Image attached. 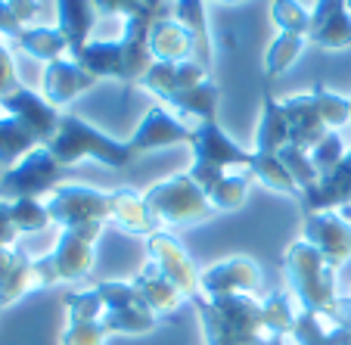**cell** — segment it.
Returning a JSON list of instances; mask_svg holds the SVG:
<instances>
[{
	"mask_svg": "<svg viewBox=\"0 0 351 345\" xmlns=\"http://www.w3.org/2000/svg\"><path fill=\"white\" fill-rule=\"evenodd\" d=\"M202 320L206 345H289L295 326L292 292L255 296H196L190 302Z\"/></svg>",
	"mask_w": 351,
	"mask_h": 345,
	"instance_id": "cell-1",
	"label": "cell"
},
{
	"mask_svg": "<svg viewBox=\"0 0 351 345\" xmlns=\"http://www.w3.org/2000/svg\"><path fill=\"white\" fill-rule=\"evenodd\" d=\"M286 280H289L292 296L298 299V308L308 314H317L320 320H336L339 296L336 292V267H330L324 261V255L305 239L289 243L283 255Z\"/></svg>",
	"mask_w": 351,
	"mask_h": 345,
	"instance_id": "cell-2",
	"label": "cell"
},
{
	"mask_svg": "<svg viewBox=\"0 0 351 345\" xmlns=\"http://www.w3.org/2000/svg\"><path fill=\"white\" fill-rule=\"evenodd\" d=\"M47 150L53 153V159L60 165L72 168L84 159H93L99 165L109 168H128L137 156L125 140L109 137L106 131L93 128L90 121L78 119V115H62L60 119V131L53 134V140L47 143Z\"/></svg>",
	"mask_w": 351,
	"mask_h": 345,
	"instance_id": "cell-3",
	"label": "cell"
},
{
	"mask_svg": "<svg viewBox=\"0 0 351 345\" xmlns=\"http://www.w3.org/2000/svg\"><path fill=\"white\" fill-rule=\"evenodd\" d=\"M143 200H146V206H149V212L156 215L162 230L202 224V221H212L215 215H218L215 206L208 202L206 190H202L186 171L162 178L159 184L143 190Z\"/></svg>",
	"mask_w": 351,
	"mask_h": 345,
	"instance_id": "cell-4",
	"label": "cell"
},
{
	"mask_svg": "<svg viewBox=\"0 0 351 345\" xmlns=\"http://www.w3.org/2000/svg\"><path fill=\"white\" fill-rule=\"evenodd\" d=\"M99 233L103 227H66L53 252L34 259V289L84 280L93 267V243Z\"/></svg>",
	"mask_w": 351,
	"mask_h": 345,
	"instance_id": "cell-5",
	"label": "cell"
},
{
	"mask_svg": "<svg viewBox=\"0 0 351 345\" xmlns=\"http://www.w3.org/2000/svg\"><path fill=\"white\" fill-rule=\"evenodd\" d=\"M190 150H193V165L186 174L202 190H208L221 174H227V168H252V150H243L218 121L193 125Z\"/></svg>",
	"mask_w": 351,
	"mask_h": 345,
	"instance_id": "cell-6",
	"label": "cell"
},
{
	"mask_svg": "<svg viewBox=\"0 0 351 345\" xmlns=\"http://www.w3.org/2000/svg\"><path fill=\"white\" fill-rule=\"evenodd\" d=\"M97 289L103 296L99 324H103L106 336H143V333H153L162 324L149 311V305L140 299V292L134 289V283L103 280V283H97Z\"/></svg>",
	"mask_w": 351,
	"mask_h": 345,
	"instance_id": "cell-7",
	"label": "cell"
},
{
	"mask_svg": "<svg viewBox=\"0 0 351 345\" xmlns=\"http://www.w3.org/2000/svg\"><path fill=\"white\" fill-rule=\"evenodd\" d=\"M69 171L72 168L60 165L47 146H38L28 156H22L13 168L0 174V200L3 202L38 200L40 193H53L66 180Z\"/></svg>",
	"mask_w": 351,
	"mask_h": 345,
	"instance_id": "cell-8",
	"label": "cell"
},
{
	"mask_svg": "<svg viewBox=\"0 0 351 345\" xmlns=\"http://www.w3.org/2000/svg\"><path fill=\"white\" fill-rule=\"evenodd\" d=\"M50 221L66 227H106L109 224V190L87 184H60L47 202Z\"/></svg>",
	"mask_w": 351,
	"mask_h": 345,
	"instance_id": "cell-9",
	"label": "cell"
},
{
	"mask_svg": "<svg viewBox=\"0 0 351 345\" xmlns=\"http://www.w3.org/2000/svg\"><path fill=\"white\" fill-rule=\"evenodd\" d=\"M146 259L171 280L174 289L184 296V302H193L196 296H202V286H199L202 274L193 265L184 243H180L171 230H159V233H153V237H146Z\"/></svg>",
	"mask_w": 351,
	"mask_h": 345,
	"instance_id": "cell-10",
	"label": "cell"
},
{
	"mask_svg": "<svg viewBox=\"0 0 351 345\" xmlns=\"http://www.w3.org/2000/svg\"><path fill=\"white\" fill-rule=\"evenodd\" d=\"M193 143V125H186L178 112H171L168 106H153L149 112L140 119V125L134 128L128 146L134 150V156L153 153V150H168V146H190Z\"/></svg>",
	"mask_w": 351,
	"mask_h": 345,
	"instance_id": "cell-11",
	"label": "cell"
},
{
	"mask_svg": "<svg viewBox=\"0 0 351 345\" xmlns=\"http://www.w3.org/2000/svg\"><path fill=\"white\" fill-rule=\"evenodd\" d=\"M302 239L311 243L336 271L351 259V224L342 212H305Z\"/></svg>",
	"mask_w": 351,
	"mask_h": 345,
	"instance_id": "cell-12",
	"label": "cell"
},
{
	"mask_svg": "<svg viewBox=\"0 0 351 345\" xmlns=\"http://www.w3.org/2000/svg\"><path fill=\"white\" fill-rule=\"evenodd\" d=\"M202 296H255L261 289V265L249 255H233V259L215 261L212 267L199 277Z\"/></svg>",
	"mask_w": 351,
	"mask_h": 345,
	"instance_id": "cell-13",
	"label": "cell"
},
{
	"mask_svg": "<svg viewBox=\"0 0 351 345\" xmlns=\"http://www.w3.org/2000/svg\"><path fill=\"white\" fill-rule=\"evenodd\" d=\"M0 109H7L10 115H16V119L38 137L40 146H47L53 140V134L60 131L62 115L56 112V106H50V103L44 100V93H34V91H28V87H19V91L0 97Z\"/></svg>",
	"mask_w": 351,
	"mask_h": 345,
	"instance_id": "cell-14",
	"label": "cell"
},
{
	"mask_svg": "<svg viewBox=\"0 0 351 345\" xmlns=\"http://www.w3.org/2000/svg\"><path fill=\"white\" fill-rule=\"evenodd\" d=\"M280 103H283L286 121H289V146H298V150L311 153L314 146L330 134V128H326L324 115H320V109H317L314 91L292 93V97H286V100H280Z\"/></svg>",
	"mask_w": 351,
	"mask_h": 345,
	"instance_id": "cell-15",
	"label": "cell"
},
{
	"mask_svg": "<svg viewBox=\"0 0 351 345\" xmlns=\"http://www.w3.org/2000/svg\"><path fill=\"white\" fill-rule=\"evenodd\" d=\"M109 221L121 233H131V237H153V233L162 230L156 215L146 206L143 193H137L134 187L109 190Z\"/></svg>",
	"mask_w": 351,
	"mask_h": 345,
	"instance_id": "cell-16",
	"label": "cell"
},
{
	"mask_svg": "<svg viewBox=\"0 0 351 345\" xmlns=\"http://www.w3.org/2000/svg\"><path fill=\"white\" fill-rule=\"evenodd\" d=\"M208 78V69L199 60H186V62H153L149 72L140 78V87H146L149 93L168 100L174 93L186 91L193 84H202Z\"/></svg>",
	"mask_w": 351,
	"mask_h": 345,
	"instance_id": "cell-17",
	"label": "cell"
},
{
	"mask_svg": "<svg viewBox=\"0 0 351 345\" xmlns=\"http://www.w3.org/2000/svg\"><path fill=\"white\" fill-rule=\"evenodd\" d=\"M131 283H134V289L140 292V299L149 305V311H153L162 324H165L168 318H174L178 308L184 305V296L174 289V283L149 259L143 261V267L137 271V277H134Z\"/></svg>",
	"mask_w": 351,
	"mask_h": 345,
	"instance_id": "cell-18",
	"label": "cell"
},
{
	"mask_svg": "<svg viewBox=\"0 0 351 345\" xmlns=\"http://www.w3.org/2000/svg\"><path fill=\"white\" fill-rule=\"evenodd\" d=\"M93 84H97V78L84 72L75 60H56L44 66V100L50 106H66L69 100L90 91Z\"/></svg>",
	"mask_w": 351,
	"mask_h": 345,
	"instance_id": "cell-19",
	"label": "cell"
},
{
	"mask_svg": "<svg viewBox=\"0 0 351 345\" xmlns=\"http://www.w3.org/2000/svg\"><path fill=\"white\" fill-rule=\"evenodd\" d=\"M342 206H351V150L326 178L317 180L314 190L302 193L305 212H336Z\"/></svg>",
	"mask_w": 351,
	"mask_h": 345,
	"instance_id": "cell-20",
	"label": "cell"
},
{
	"mask_svg": "<svg viewBox=\"0 0 351 345\" xmlns=\"http://www.w3.org/2000/svg\"><path fill=\"white\" fill-rule=\"evenodd\" d=\"M34 289V259L16 246H0V308H10Z\"/></svg>",
	"mask_w": 351,
	"mask_h": 345,
	"instance_id": "cell-21",
	"label": "cell"
},
{
	"mask_svg": "<svg viewBox=\"0 0 351 345\" xmlns=\"http://www.w3.org/2000/svg\"><path fill=\"white\" fill-rule=\"evenodd\" d=\"M286 143H289V121H286L283 103L274 97L271 84L265 81V93H261V119H258V134H255V150L252 153L277 156Z\"/></svg>",
	"mask_w": 351,
	"mask_h": 345,
	"instance_id": "cell-22",
	"label": "cell"
},
{
	"mask_svg": "<svg viewBox=\"0 0 351 345\" xmlns=\"http://www.w3.org/2000/svg\"><path fill=\"white\" fill-rule=\"evenodd\" d=\"M93 22H97L93 0H56V28L66 34L72 56H78L90 44Z\"/></svg>",
	"mask_w": 351,
	"mask_h": 345,
	"instance_id": "cell-23",
	"label": "cell"
},
{
	"mask_svg": "<svg viewBox=\"0 0 351 345\" xmlns=\"http://www.w3.org/2000/svg\"><path fill=\"white\" fill-rule=\"evenodd\" d=\"M149 53L156 62H186L196 53V40L180 22H174L171 16L153 25L149 34Z\"/></svg>",
	"mask_w": 351,
	"mask_h": 345,
	"instance_id": "cell-24",
	"label": "cell"
},
{
	"mask_svg": "<svg viewBox=\"0 0 351 345\" xmlns=\"http://www.w3.org/2000/svg\"><path fill=\"white\" fill-rule=\"evenodd\" d=\"M168 106L178 115H193L199 121H218V103H221V91L212 78H206L202 84H193L186 91L168 97Z\"/></svg>",
	"mask_w": 351,
	"mask_h": 345,
	"instance_id": "cell-25",
	"label": "cell"
},
{
	"mask_svg": "<svg viewBox=\"0 0 351 345\" xmlns=\"http://www.w3.org/2000/svg\"><path fill=\"white\" fill-rule=\"evenodd\" d=\"M171 19L180 22L196 40V56L202 66H212V32H208V16H206V0H174L171 3Z\"/></svg>",
	"mask_w": 351,
	"mask_h": 345,
	"instance_id": "cell-26",
	"label": "cell"
},
{
	"mask_svg": "<svg viewBox=\"0 0 351 345\" xmlns=\"http://www.w3.org/2000/svg\"><path fill=\"white\" fill-rule=\"evenodd\" d=\"M38 146H40L38 137L16 115H10L7 109H0V165L13 168L22 156H28Z\"/></svg>",
	"mask_w": 351,
	"mask_h": 345,
	"instance_id": "cell-27",
	"label": "cell"
},
{
	"mask_svg": "<svg viewBox=\"0 0 351 345\" xmlns=\"http://www.w3.org/2000/svg\"><path fill=\"white\" fill-rule=\"evenodd\" d=\"M289 345H351V326H330L317 314L298 311L295 326L289 333Z\"/></svg>",
	"mask_w": 351,
	"mask_h": 345,
	"instance_id": "cell-28",
	"label": "cell"
},
{
	"mask_svg": "<svg viewBox=\"0 0 351 345\" xmlns=\"http://www.w3.org/2000/svg\"><path fill=\"white\" fill-rule=\"evenodd\" d=\"M16 44H19L28 56H34V60H40V62H56V60H62V53H69V40L56 25L53 28L50 25L22 28Z\"/></svg>",
	"mask_w": 351,
	"mask_h": 345,
	"instance_id": "cell-29",
	"label": "cell"
},
{
	"mask_svg": "<svg viewBox=\"0 0 351 345\" xmlns=\"http://www.w3.org/2000/svg\"><path fill=\"white\" fill-rule=\"evenodd\" d=\"M305 44H308L305 34H292V32H280L277 38L267 44V50H265V78H267V84H271L274 78H280V75H286V69L302 56Z\"/></svg>",
	"mask_w": 351,
	"mask_h": 345,
	"instance_id": "cell-30",
	"label": "cell"
},
{
	"mask_svg": "<svg viewBox=\"0 0 351 345\" xmlns=\"http://www.w3.org/2000/svg\"><path fill=\"white\" fill-rule=\"evenodd\" d=\"M258 184H265L274 193H286V196H302L298 184L292 180V174L286 171V165L280 162V156H267V153H252V168H249Z\"/></svg>",
	"mask_w": 351,
	"mask_h": 345,
	"instance_id": "cell-31",
	"label": "cell"
},
{
	"mask_svg": "<svg viewBox=\"0 0 351 345\" xmlns=\"http://www.w3.org/2000/svg\"><path fill=\"white\" fill-rule=\"evenodd\" d=\"M249 184H252V174H221L206 190V196L215 212H237L249 200Z\"/></svg>",
	"mask_w": 351,
	"mask_h": 345,
	"instance_id": "cell-32",
	"label": "cell"
},
{
	"mask_svg": "<svg viewBox=\"0 0 351 345\" xmlns=\"http://www.w3.org/2000/svg\"><path fill=\"white\" fill-rule=\"evenodd\" d=\"M271 19L280 32L292 34H311V10H305L298 0H271Z\"/></svg>",
	"mask_w": 351,
	"mask_h": 345,
	"instance_id": "cell-33",
	"label": "cell"
},
{
	"mask_svg": "<svg viewBox=\"0 0 351 345\" xmlns=\"http://www.w3.org/2000/svg\"><path fill=\"white\" fill-rule=\"evenodd\" d=\"M10 215H13V224L19 233H40L44 227H50V212H47V202L40 200H16L10 202Z\"/></svg>",
	"mask_w": 351,
	"mask_h": 345,
	"instance_id": "cell-34",
	"label": "cell"
},
{
	"mask_svg": "<svg viewBox=\"0 0 351 345\" xmlns=\"http://www.w3.org/2000/svg\"><path fill=\"white\" fill-rule=\"evenodd\" d=\"M277 156H280V162L286 165V171L292 174V180L298 184V190H302V193H308V190H314V187H317L320 174L314 171L311 156H308L305 150H298V146H289V143H286Z\"/></svg>",
	"mask_w": 351,
	"mask_h": 345,
	"instance_id": "cell-35",
	"label": "cell"
},
{
	"mask_svg": "<svg viewBox=\"0 0 351 345\" xmlns=\"http://www.w3.org/2000/svg\"><path fill=\"white\" fill-rule=\"evenodd\" d=\"M314 97H317V109L320 115H324L326 128L330 131H339V128H345L351 121V100H345V97H339V93L326 91L324 84H314L311 87Z\"/></svg>",
	"mask_w": 351,
	"mask_h": 345,
	"instance_id": "cell-36",
	"label": "cell"
},
{
	"mask_svg": "<svg viewBox=\"0 0 351 345\" xmlns=\"http://www.w3.org/2000/svg\"><path fill=\"white\" fill-rule=\"evenodd\" d=\"M60 345H106V330L99 318H69Z\"/></svg>",
	"mask_w": 351,
	"mask_h": 345,
	"instance_id": "cell-37",
	"label": "cell"
},
{
	"mask_svg": "<svg viewBox=\"0 0 351 345\" xmlns=\"http://www.w3.org/2000/svg\"><path fill=\"white\" fill-rule=\"evenodd\" d=\"M345 153H348V150H345V143H342V137H339V131H330L308 156H311L314 171H317L320 178H326V174H330L332 168H336L339 162L345 159Z\"/></svg>",
	"mask_w": 351,
	"mask_h": 345,
	"instance_id": "cell-38",
	"label": "cell"
},
{
	"mask_svg": "<svg viewBox=\"0 0 351 345\" xmlns=\"http://www.w3.org/2000/svg\"><path fill=\"white\" fill-rule=\"evenodd\" d=\"M19 75H16V62L10 56V50L0 44V97H7V93L19 91Z\"/></svg>",
	"mask_w": 351,
	"mask_h": 345,
	"instance_id": "cell-39",
	"label": "cell"
},
{
	"mask_svg": "<svg viewBox=\"0 0 351 345\" xmlns=\"http://www.w3.org/2000/svg\"><path fill=\"white\" fill-rule=\"evenodd\" d=\"M16 239H19V230L10 215V202L0 200V246H16Z\"/></svg>",
	"mask_w": 351,
	"mask_h": 345,
	"instance_id": "cell-40",
	"label": "cell"
},
{
	"mask_svg": "<svg viewBox=\"0 0 351 345\" xmlns=\"http://www.w3.org/2000/svg\"><path fill=\"white\" fill-rule=\"evenodd\" d=\"M3 3H7V7L13 10V16H16V19L22 22V25H25V22H32L34 16L40 13L38 0H3Z\"/></svg>",
	"mask_w": 351,
	"mask_h": 345,
	"instance_id": "cell-41",
	"label": "cell"
},
{
	"mask_svg": "<svg viewBox=\"0 0 351 345\" xmlns=\"http://www.w3.org/2000/svg\"><path fill=\"white\" fill-rule=\"evenodd\" d=\"M22 28H25V25H22V22L13 16V10L0 0V34H7V38H19Z\"/></svg>",
	"mask_w": 351,
	"mask_h": 345,
	"instance_id": "cell-42",
	"label": "cell"
},
{
	"mask_svg": "<svg viewBox=\"0 0 351 345\" xmlns=\"http://www.w3.org/2000/svg\"><path fill=\"white\" fill-rule=\"evenodd\" d=\"M125 3L128 0H93V10L99 16H125Z\"/></svg>",
	"mask_w": 351,
	"mask_h": 345,
	"instance_id": "cell-43",
	"label": "cell"
},
{
	"mask_svg": "<svg viewBox=\"0 0 351 345\" xmlns=\"http://www.w3.org/2000/svg\"><path fill=\"white\" fill-rule=\"evenodd\" d=\"M215 3H243V0H215Z\"/></svg>",
	"mask_w": 351,
	"mask_h": 345,
	"instance_id": "cell-44",
	"label": "cell"
},
{
	"mask_svg": "<svg viewBox=\"0 0 351 345\" xmlns=\"http://www.w3.org/2000/svg\"><path fill=\"white\" fill-rule=\"evenodd\" d=\"M339 212H342V215H351V206H342V209H339Z\"/></svg>",
	"mask_w": 351,
	"mask_h": 345,
	"instance_id": "cell-45",
	"label": "cell"
},
{
	"mask_svg": "<svg viewBox=\"0 0 351 345\" xmlns=\"http://www.w3.org/2000/svg\"><path fill=\"white\" fill-rule=\"evenodd\" d=\"M348 7H351V3H348Z\"/></svg>",
	"mask_w": 351,
	"mask_h": 345,
	"instance_id": "cell-46",
	"label": "cell"
}]
</instances>
